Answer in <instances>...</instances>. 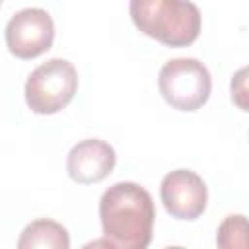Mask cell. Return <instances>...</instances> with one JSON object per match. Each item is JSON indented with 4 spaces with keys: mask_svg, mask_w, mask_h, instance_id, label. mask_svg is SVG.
I'll list each match as a JSON object with an SVG mask.
<instances>
[{
    "mask_svg": "<svg viewBox=\"0 0 249 249\" xmlns=\"http://www.w3.org/2000/svg\"><path fill=\"white\" fill-rule=\"evenodd\" d=\"M103 237L113 249H146L154 230V202L150 193L130 181L111 185L99 200Z\"/></svg>",
    "mask_w": 249,
    "mask_h": 249,
    "instance_id": "6da1fadb",
    "label": "cell"
},
{
    "mask_svg": "<svg viewBox=\"0 0 249 249\" xmlns=\"http://www.w3.org/2000/svg\"><path fill=\"white\" fill-rule=\"evenodd\" d=\"M130 18L144 35L167 47H187L200 33V12L193 2L132 0Z\"/></svg>",
    "mask_w": 249,
    "mask_h": 249,
    "instance_id": "7a4b0ae2",
    "label": "cell"
},
{
    "mask_svg": "<svg viewBox=\"0 0 249 249\" xmlns=\"http://www.w3.org/2000/svg\"><path fill=\"white\" fill-rule=\"evenodd\" d=\"M161 97L179 111L200 109L212 91V78L208 68L196 58L167 60L158 76Z\"/></svg>",
    "mask_w": 249,
    "mask_h": 249,
    "instance_id": "3957f363",
    "label": "cell"
},
{
    "mask_svg": "<svg viewBox=\"0 0 249 249\" xmlns=\"http://www.w3.org/2000/svg\"><path fill=\"white\" fill-rule=\"evenodd\" d=\"M78 89V74L72 62L51 58L39 64L25 82V101L37 115H53L64 109Z\"/></svg>",
    "mask_w": 249,
    "mask_h": 249,
    "instance_id": "277c9868",
    "label": "cell"
},
{
    "mask_svg": "<svg viewBox=\"0 0 249 249\" xmlns=\"http://www.w3.org/2000/svg\"><path fill=\"white\" fill-rule=\"evenodd\" d=\"M6 45L18 58H35L51 49L54 39V23L43 8H23L6 23Z\"/></svg>",
    "mask_w": 249,
    "mask_h": 249,
    "instance_id": "5b68a950",
    "label": "cell"
},
{
    "mask_svg": "<svg viewBox=\"0 0 249 249\" xmlns=\"http://www.w3.org/2000/svg\"><path fill=\"white\" fill-rule=\"evenodd\" d=\"M160 196L165 210L177 220H196L208 200V191L200 175L191 169H175L161 179Z\"/></svg>",
    "mask_w": 249,
    "mask_h": 249,
    "instance_id": "8992f818",
    "label": "cell"
},
{
    "mask_svg": "<svg viewBox=\"0 0 249 249\" xmlns=\"http://www.w3.org/2000/svg\"><path fill=\"white\" fill-rule=\"evenodd\" d=\"M117 156L111 144L99 138L78 142L66 158V171L72 181L91 185L103 181L115 167Z\"/></svg>",
    "mask_w": 249,
    "mask_h": 249,
    "instance_id": "52a82bcc",
    "label": "cell"
},
{
    "mask_svg": "<svg viewBox=\"0 0 249 249\" xmlns=\"http://www.w3.org/2000/svg\"><path fill=\"white\" fill-rule=\"evenodd\" d=\"M18 249H70V235L62 224L39 218L23 228Z\"/></svg>",
    "mask_w": 249,
    "mask_h": 249,
    "instance_id": "ba28073f",
    "label": "cell"
},
{
    "mask_svg": "<svg viewBox=\"0 0 249 249\" xmlns=\"http://www.w3.org/2000/svg\"><path fill=\"white\" fill-rule=\"evenodd\" d=\"M218 249H249V218L231 214L222 220L216 231Z\"/></svg>",
    "mask_w": 249,
    "mask_h": 249,
    "instance_id": "9c48e42d",
    "label": "cell"
},
{
    "mask_svg": "<svg viewBox=\"0 0 249 249\" xmlns=\"http://www.w3.org/2000/svg\"><path fill=\"white\" fill-rule=\"evenodd\" d=\"M230 95L237 109L249 113V66L239 68L230 82Z\"/></svg>",
    "mask_w": 249,
    "mask_h": 249,
    "instance_id": "30bf717a",
    "label": "cell"
},
{
    "mask_svg": "<svg viewBox=\"0 0 249 249\" xmlns=\"http://www.w3.org/2000/svg\"><path fill=\"white\" fill-rule=\"evenodd\" d=\"M82 249H113V245L105 237H101V239H93V241L86 243Z\"/></svg>",
    "mask_w": 249,
    "mask_h": 249,
    "instance_id": "8fae6325",
    "label": "cell"
},
{
    "mask_svg": "<svg viewBox=\"0 0 249 249\" xmlns=\"http://www.w3.org/2000/svg\"><path fill=\"white\" fill-rule=\"evenodd\" d=\"M165 249H185V247H165Z\"/></svg>",
    "mask_w": 249,
    "mask_h": 249,
    "instance_id": "7c38bea8",
    "label": "cell"
}]
</instances>
